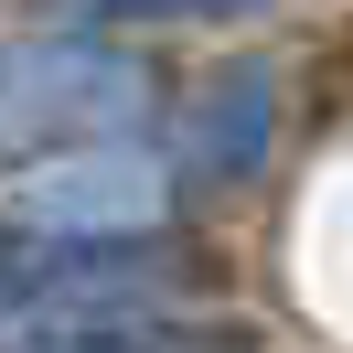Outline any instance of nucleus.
Returning a JSON list of instances; mask_svg holds the SVG:
<instances>
[{
    "label": "nucleus",
    "mask_w": 353,
    "mask_h": 353,
    "mask_svg": "<svg viewBox=\"0 0 353 353\" xmlns=\"http://www.w3.org/2000/svg\"><path fill=\"white\" fill-rule=\"evenodd\" d=\"M150 108V75L108 43H0V161L118 139Z\"/></svg>",
    "instance_id": "f257e3e1"
},
{
    "label": "nucleus",
    "mask_w": 353,
    "mask_h": 353,
    "mask_svg": "<svg viewBox=\"0 0 353 353\" xmlns=\"http://www.w3.org/2000/svg\"><path fill=\"white\" fill-rule=\"evenodd\" d=\"M172 289V257L129 236H0V321H129Z\"/></svg>",
    "instance_id": "f03ea898"
},
{
    "label": "nucleus",
    "mask_w": 353,
    "mask_h": 353,
    "mask_svg": "<svg viewBox=\"0 0 353 353\" xmlns=\"http://www.w3.org/2000/svg\"><path fill=\"white\" fill-rule=\"evenodd\" d=\"M268 108H279V86H268L257 65H225L214 86L193 97V129H182L193 172H203V182H236V172H257V150H268Z\"/></svg>",
    "instance_id": "7ed1b4c3"
},
{
    "label": "nucleus",
    "mask_w": 353,
    "mask_h": 353,
    "mask_svg": "<svg viewBox=\"0 0 353 353\" xmlns=\"http://www.w3.org/2000/svg\"><path fill=\"white\" fill-rule=\"evenodd\" d=\"M150 203H161V182L139 172V161L32 182V225H43V236H129V225H150Z\"/></svg>",
    "instance_id": "20e7f679"
},
{
    "label": "nucleus",
    "mask_w": 353,
    "mask_h": 353,
    "mask_svg": "<svg viewBox=\"0 0 353 353\" xmlns=\"http://www.w3.org/2000/svg\"><path fill=\"white\" fill-rule=\"evenodd\" d=\"M22 353H182L172 332H150L129 310V321H75V332H43V343H22Z\"/></svg>",
    "instance_id": "39448f33"
},
{
    "label": "nucleus",
    "mask_w": 353,
    "mask_h": 353,
    "mask_svg": "<svg viewBox=\"0 0 353 353\" xmlns=\"http://www.w3.org/2000/svg\"><path fill=\"white\" fill-rule=\"evenodd\" d=\"M97 22H236V11H268V0H75Z\"/></svg>",
    "instance_id": "423d86ee"
}]
</instances>
